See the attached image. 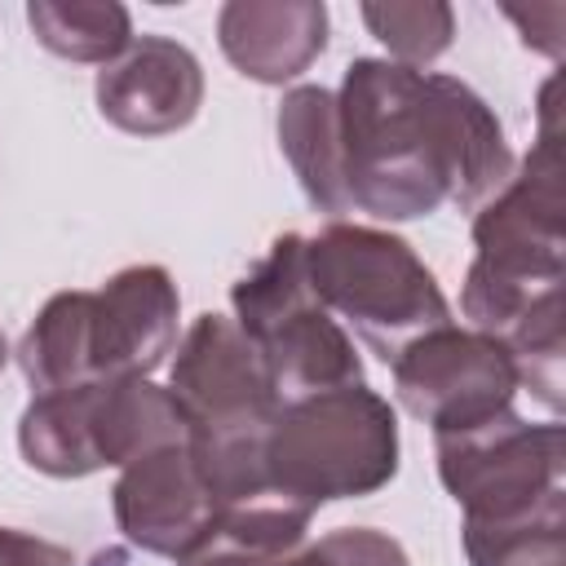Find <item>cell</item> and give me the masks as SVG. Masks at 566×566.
<instances>
[{
	"label": "cell",
	"instance_id": "cell-14",
	"mask_svg": "<svg viewBox=\"0 0 566 566\" xmlns=\"http://www.w3.org/2000/svg\"><path fill=\"white\" fill-rule=\"evenodd\" d=\"M279 150L287 159V168L296 172L305 199L327 212L340 217L349 212L345 199V181H340V146H336V97L323 84H296L283 93L279 115Z\"/></svg>",
	"mask_w": 566,
	"mask_h": 566
},
{
	"label": "cell",
	"instance_id": "cell-4",
	"mask_svg": "<svg viewBox=\"0 0 566 566\" xmlns=\"http://www.w3.org/2000/svg\"><path fill=\"white\" fill-rule=\"evenodd\" d=\"M305 274L332 318H345L367 349L394 363L416 336L447 327L451 305L407 239L332 221L305 239Z\"/></svg>",
	"mask_w": 566,
	"mask_h": 566
},
{
	"label": "cell",
	"instance_id": "cell-8",
	"mask_svg": "<svg viewBox=\"0 0 566 566\" xmlns=\"http://www.w3.org/2000/svg\"><path fill=\"white\" fill-rule=\"evenodd\" d=\"M168 394L190 420V442L265 438L279 416V394L252 340L226 314H199L177 340Z\"/></svg>",
	"mask_w": 566,
	"mask_h": 566
},
{
	"label": "cell",
	"instance_id": "cell-1",
	"mask_svg": "<svg viewBox=\"0 0 566 566\" xmlns=\"http://www.w3.org/2000/svg\"><path fill=\"white\" fill-rule=\"evenodd\" d=\"M332 97L349 212L376 221H416L442 203L478 212L513 177L495 111L455 75L354 57Z\"/></svg>",
	"mask_w": 566,
	"mask_h": 566
},
{
	"label": "cell",
	"instance_id": "cell-22",
	"mask_svg": "<svg viewBox=\"0 0 566 566\" xmlns=\"http://www.w3.org/2000/svg\"><path fill=\"white\" fill-rule=\"evenodd\" d=\"M4 358H9V345H4V332H0V367H4Z\"/></svg>",
	"mask_w": 566,
	"mask_h": 566
},
{
	"label": "cell",
	"instance_id": "cell-17",
	"mask_svg": "<svg viewBox=\"0 0 566 566\" xmlns=\"http://www.w3.org/2000/svg\"><path fill=\"white\" fill-rule=\"evenodd\" d=\"M27 22L35 40L71 62H115L133 44V18L115 0H31Z\"/></svg>",
	"mask_w": 566,
	"mask_h": 566
},
{
	"label": "cell",
	"instance_id": "cell-20",
	"mask_svg": "<svg viewBox=\"0 0 566 566\" xmlns=\"http://www.w3.org/2000/svg\"><path fill=\"white\" fill-rule=\"evenodd\" d=\"M318 544L332 553L336 566H411L402 544L371 526H340V531H327Z\"/></svg>",
	"mask_w": 566,
	"mask_h": 566
},
{
	"label": "cell",
	"instance_id": "cell-2",
	"mask_svg": "<svg viewBox=\"0 0 566 566\" xmlns=\"http://www.w3.org/2000/svg\"><path fill=\"white\" fill-rule=\"evenodd\" d=\"M557 80L539 97V137L522 164L473 217V265L460 287V310L473 332L513 354L517 380L544 407H562V279H566V190Z\"/></svg>",
	"mask_w": 566,
	"mask_h": 566
},
{
	"label": "cell",
	"instance_id": "cell-9",
	"mask_svg": "<svg viewBox=\"0 0 566 566\" xmlns=\"http://www.w3.org/2000/svg\"><path fill=\"white\" fill-rule=\"evenodd\" d=\"M111 509L119 531L159 557H186L217 531V500L199 478V464L186 447L150 451L119 469Z\"/></svg>",
	"mask_w": 566,
	"mask_h": 566
},
{
	"label": "cell",
	"instance_id": "cell-6",
	"mask_svg": "<svg viewBox=\"0 0 566 566\" xmlns=\"http://www.w3.org/2000/svg\"><path fill=\"white\" fill-rule=\"evenodd\" d=\"M566 438L562 424H531L513 411L438 433V478L464 509V526H513L566 513Z\"/></svg>",
	"mask_w": 566,
	"mask_h": 566
},
{
	"label": "cell",
	"instance_id": "cell-10",
	"mask_svg": "<svg viewBox=\"0 0 566 566\" xmlns=\"http://www.w3.org/2000/svg\"><path fill=\"white\" fill-rule=\"evenodd\" d=\"M177 283L164 265H128L88 292L93 385L150 376L177 349Z\"/></svg>",
	"mask_w": 566,
	"mask_h": 566
},
{
	"label": "cell",
	"instance_id": "cell-18",
	"mask_svg": "<svg viewBox=\"0 0 566 566\" xmlns=\"http://www.w3.org/2000/svg\"><path fill=\"white\" fill-rule=\"evenodd\" d=\"M367 31L394 53L398 66H424L451 49L455 13L442 0H371L358 9Z\"/></svg>",
	"mask_w": 566,
	"mask_h": 566
},
{
	"label": "cell",
	"instance_id": "cell-7",
	"mask_svg": "<svg viewBox=\"0 0 566 566\" xmlns=\"http://www.w3.org/2000/svg\"><path fill=\"white\" fill-rule=\"evenodd\" d=\"M389 367L398 402L416 420L433 424V438L464 433L513 411V394L522 385L513 354L500 340L455 323L416 336Z\"/></svg>",
	"mask_w": 566,
	"mask_h": 566
},
{
	"label": "cell",
	"instance_id": "cell-21",
	"mask_svg": "<svg viewBox=\"0 0 566 566\" xmlns=\"http://www.w3.org/2000/svg\"><path fill=\"white\" fill-rule=\"evenodd\" d=\"M0 566H75V557L53 539L0 526Z\"/></svg>",
	"mask_w": 566,
	"mask_h": 566
},
{
	"label": "cell",
	"instance_id": "cell-15",
	"mask_svg": "<svg viewBox=\"0 0 566 566\" xmlns=\"http://www.w3.org/2000/svg\"><path fill=\"white\" fill-rule=\"evenodd\" d=\"M18 367L35 394L93 385L88 363V292H57L18 340Z\"/></svg>",
	"mask_w": 566,
	"mask_h": 566
},
{
	"label": "cell",
	"instance_id": "cell-19",
	"mask_svg": "<svg viewBox=\"0 0 566 566\" xmlns=\"http://www.w3.org/2000/svg\"><path fill=\"white\" fill-rule=\"evenodd\" d=\"M177 566H336L323 544H252L212 531L195 553H186Z\"/></svg>",
	"mask_w": 566,
	"mask_h": 566
},
{
	"label": "cell",
	"instance_id": "cell-12",
	"mask_svg": "<svg viewBox=\"0 0 566 566\" xmlns=\"http://www.w3.org/2000/svg\"><path fill=\"white\" fill-rule=\"evenodd\" d=\"M217 40L239 75L287 84L323 53L327 9L318 0H230L217 13Z\"/></svg>",
	"mask_w": 566,
	"mask_h": 566
},
{
	"label": "cell",
	"instance_id": "cell-5",
	"mask_svg": "<svg viewBox=\"0 0 566 566\" xmlns=\"http://www.w3.org/2000/svg\"><path fill=\"white\" fill-rule=\"evenodd\" d=\"M234 323L252 340L279 402H296L363 380L349 332L323 310L305 274V239L279 234L270 252L230 287Z\"/></svg>",
	"mask_w": 566,
	"mask_h": 566
},
{
	"label": "cell",
	"instance_id": "cell-3",
	"mask_svg": "<svg viewBox=\"0 0 566 566\" xmlns=\"http://www.w3.org/2000/svg\"><path fill=\"white\" fill-rule=\"evenodd\" d=\"M265 473L305 513L371 495L398 473V416L363 380L283 402L265 429Z\"/></svg>",
	"mask_w": 566,
	"mask_h": 566
},
{
	"label": "cell",
	"instance_id": "cell-13",
	"mask_svg": "<svg viewBox=\"0 0 566 566\" xmlns=\"http://www.w3.org/2000/svg\"><path fill=\"white\" fill-rule=\"evenodd\" d=\"M88 429L97 464H133L164 447L190 442V420L177 407L168 389H159L150 376H124V380H97L88 385Z\"/></svg>",
	"mask_w": 566,
	"mask_h": 566
},
{
	"label": "cell",
	"instance_id": "cell-16",
	"mask_svg": "<svg viewBox=\"0 0 566 566\" xmlns=\"http://www.w3.org/2000/svg\"><path fill=\"white\" fill-rule=\"evenodd\" d=\"M22 460L49 478H88L97 473L93 429H88V385L35 394L18 420Z\"/></svg>",
	"mask_w": 566,
	"mask_h": 566
},
{
	"label": "cell",
	"instance_id": "cell-11",
	"mask_svg": "<svg viewBox=\"0 0 566 566\" xmlns=\"http://www.w3.org/2000/svg\"><path fill=\"white\" fill-rule=\"evenodd\" d=\"M97 111L133 137H164L186 128L203 106L199 57L168 35H133V44L97 71Z\"/></svg>",
	"mask_w": 566,
	"mask_h": 566
}]
</instances>
